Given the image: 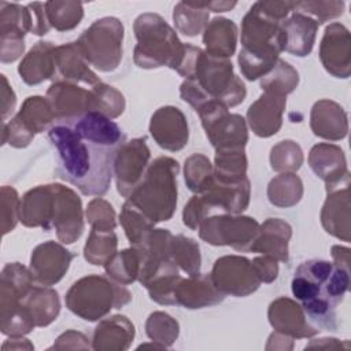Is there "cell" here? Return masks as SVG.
I'll return each instance as SVG.
<instances>
[{
	"mask_svg": "<svg viewBox=\"0 0 351 351\" xmlns=\"http://www.w3.org/2000/svg\"><path fill=\"white\" fill-rule=\"evenodd\" d=\"M7 348H11V350H22V348H27V350H33V344L29 343L27 339H19V336H11V339H8L3 346H1V350H7Z\"/></svg>",
	"mask_w": 351,
	"mask_h": 351,
	"instance_id": "62",
	"label": "cell"
},
{
	"mask_svg": "<svg viewBox=\"0 0 351 351\" xmlns=\"http://www.w3.org/2000/svg\"><path fill=\"white\" fill-rule=\"evenodd\" d=\"M314 346H317V347H319V348H337V347H344V348H348L350 347V344H348V341H344V343H341V341H339L337 339H333V337H325V339H318V341H311L310 344H307L306 346V348H310V347H314Z\"/></svg>",
	"mask_w": 351,
	"mask_h": 351,
	"instance_id": "61",
	"label": "cell"
},
{
	"mask_svg": "<svg viewBox=\"0 0 351 351\" xmlns=\"http://www.w3.org/2000/svg\"><path fill=\"white\" fill-rule=\"evenodd\" d=\"M267 318L276 332L296 339L313 337L319 330L307 321L302 306L285 296H281L270 303Z\"/></svg>",
	"mask_w": 351,
	"mask_h": 351,
	"instance_id": "21",
	"label": "cell"
},
{
	"mask_svg": "<svg viewBox=\"0 0 351 351\" xmlns=\"http://www.w3.org/2000/svg\"><path fill=\"white\" fill-rule=\"evenodd\" d=\"M344 1H298L295 11L299 10L302 14L315 16L314 19L321 25L329 19L340 16L344 12Z\"/></svg>",
	"mask_w": 351,
	"mask_h": 351,
	"instance_id": "51",
	"label": "cell"
},
{
	"mask_svg": "<svg viewBox=\"0 0 351 351\" xmlns=\"http://www.w3.org/2000/svg\"><path fill=\"white\" fill-rule=\"evenodd\" d=\"M298 1H256L259 10L277 22L287 19L288 14L296 8Z\"/></svg>",
	"mask_w": 351,
	"mask_h": 351,
	"instance_id": "56",
	"label": "cell"
},
{
	"mask_svg": "<svg viewBox=\"0 0 351 351\" xmlns=\"http://www.w3.org/2000/svg\"><path fill=\"white\" fill-rule=\"evenodd\" d=\"M180 165L170 156L151 162L137 186L126 197L154 223L169 221L177 207V174Z\"/></svg>",
	"mask_w": 351,
	"mask_h": 351,
	"instance_id": "5",
	"label": "cell"
},
{
	"mask_svg": "<svg viewBox=\"0 0 351 351\" xmlns=\"http://www.w3.org/2000/svg\"><path fill=\"white\" fill-rule=\"evenodd\" d=\"M303 151L292 140L277 143L270 151V166L278 173L298 171L303 165Z\"/></svg>",
	"mask_w": 351,
	"mask_h": 351,
	"instance_id": "49",
	"label": "cell"
},
{
	"mask_svg": "<svg viewBox=\"0 0 351 351\" xmlns=\"http://www.w3.org/2000/svg\"><path fill=\"white\" fill-rule=\"evenodd\" d=\"M118 237L114 230L104 232L92 229L84 245V258L95 266H104V263L117 252Z\"/></svg>",
	"mask_w": 351,
	"mask_h": 351,
	"instance_id": "44",
	"label": "cell"
},
{
	"mask_svg": "<svg viewBox=\"0 0 351 351\" xmlns=\"http://www.w3.org/2000/svg\"><path fill=\"white\" fill-rule=\"evenodd\" d=\"M197 232L200 239L211 245H228L240 252H250L258 236L259 223L251 217L219 213L207 217Z\"/></svg>",
	"mask_w": 351,
	"mask_h": 351,
	"instance_id": "9",
	"label": "cell"
},
{
	"mask_svg": "<svg viewBox=\"0 0 351 351\" xmlns=\"http://www.w3.org/2000/svg\"><path fill=\"white\" fill-rule=\"evenodd\" d=\"M26 7L29 11L30 32L36 36H45L51 29L45 12V3H29Z\"/></svg>",
	"mask_w": 351,
	"mask_h": 351,
	"instance_id": "54",
	"label": "cell"
},
{
	"mask_svg": "<svg viewBox=\"0 0 351 351\" xmlns=\"http://www.w3.org/2000/svg\"><path fill=\"white\" fill-rule=\"evenodd\" d=\"M21 200L12 186H1V229L3 234L11 232L19 221Z\"/></svg>",
	"mask_w": 351,
	"mask_h": 351,
	"instance_id": "52",
	"label": "cell"
},
{
	"mask_svg": "<svg viewBox=\"0 0 351 351\" xmlns=\"http://www.w3.org/2000/svg\"><path fill=\"white\" fill-rule=\"evenodd\" d=\"M55 45L51 41H38L25 55L18 66L22 81L27 85H38L47 80H53Z\"/></svg>",
	"mask_w": 351,
	"mask_h": 351,
	"instance_id": "32",
	"label": "cell"
},
{
	"mask_svg": "<svg viewBox=\"0 0 351 351\" xmlns=\"http://www.w3.org/2000/svg\"><path fill=\"white\" fill-rule=\"evenodd\" d=\"M293 337L280 333V332H273L269 336V341L266 344V350H292L293 348Z\"/></svg>",
	"mask_w": 351,
	"mask_h": 351,
	"instance_id": "59",
	"label": "cell"
},
{
	"mask_svg": "<svg viewBox=\"0 0 351 351\" xmlns=\"http://www.w3.org/2000/svg\"><path fill=\"white\" fill-rule=\"evenodd\" d=\"M303 196V182L295 173L276 176L267 185V199L277 207H292Z\"/></svg>",
	"mask_w": 351,
	"mask_h": 351,
	"instance_id": "38",
	"label": "cell"
},
{
	"mask_svg": "<svg viewBox=\"0 0 351 351\" xmlns=\"http://www.w3.org/2000/svg\"><path fill=\"white\" fill-rule=\"evenodd\" d=\"M350 288V269L324 259H308L295 270L291 289L315 328L335 332L336 308Z\"/></svg>",
	"mask_w": 351,
	"mask_h": 351,
	"instance_id": "3",
	"label": "cell"
},
{
	"mask_svg": "<svg viewBox=\"0 0 351 351\" xmlns=\"http://www.w3.org/2000/svg\"><path fill=\"white\" fill-rule=\"evenodd\" d=\"M285 48V34L281 22L263 14L256 3L241 22V49L239 66L248 81L265 77L280 59Z\"/></svg>",
	"mask_w": 351,
	"mask_h": 351,
	"instance_id": "4",
	"label": "cell"
},
{
	"mask_svg": "<svg viewBox=\"0 0 351 351\" xmlns=\"http://www.w3.org/2000/svg\"><path fill=\"white\" fill-rule=\"evenodd\" d=\"M140 265L141 262L137 248L130 247L115 252L104 263V270L114 281L122 285H129L138 278Z\"/></svg>",
	"mask_w": 351,
	"mask_h": 351,
	"instance_id": "39",
	"label": "cell"
},
{
	"mask_svg": "<svg viewBox=\"0 0 351 351\" xmlns=\"http://www.w3.org/2000/svg\"><path fill=\"white\" fill-rule=\"evenodd\" d=\"M51 348L56 350H67V348H90L89 341L85 335L75 330H66L63 332L55 341Z\"/></svg>",
	"mask_w": 351,
	"mask_h": 351,
	"instance_id": "57",
	"label": "cell"
},
{
	"mask_svg": "<svg viewBox=\"0 0 351 351\" xmlns=\"http://www.w3.org/2000/svg\"><path fill=\"white\" fill-rule=\"evenodd\" d=\"M132 300L129 289L111 277L90 274L77 280L66 293V307L80 318L93 322L112 308H122Z\"/></svg>",
	"mask_w": 351,
	"mask_h": 351,
	"instance_id": "7",
	"label": "cell"
},
{
	"mask_svg": "<svg viewBox=\"0 0 351 351\" xmlns=\"http://www.w3.org/2000/svg\"><path fill=\"white\" fill-rule=\"evenodd\" d=\"M1 77V82H3V89H1V107H3V119L5 121L7 117L10 114H12V111L15 110V103H16V97L15 93L12 90V88L8 85V81L5 78L4 74L0 75Z\"/></svg>",
	"mask_w": 351,
	"mask_h": 351,
	"instance_id": "58",
	"label": "cell"
},
{
	"mask_svg": "<svg viewBox=\"0 0 351 351\" xmlns=\"http://www.w3.org/2000/svg\"><path fill=\"white\" fill-rule=\"evenodd\" d=\"M170 256L178 269L185 271L188 276H196L200 273V247L193 239L184 234L173 236L170 244Z\"/></svg>",
	"mask_w": 351,
	"mask_h": 351,
	"instance_id": "41",
	"label": "cell"
},
{
	"mask_svg": "<svg viewBox=\"0 0 351 351\" xmlns=\"http://www.w3.org/2000/svg\"><path fill=\"white\" fill-rule=\"evenodd\" d=\"M210 217V211L206 207L200 195H195L184 207L182 211V222L192 230H197L199 225Z\"/></svg>",
	"mask_w": 351,
	"mask_h": 351,
	"instance_id": "53",
	"label": "cell"
},
{
	"mask_svg": "<svg viewBox=\"0 0 351 351\" xmlns=\"http://www.w3.org/2000/svg\"><path fill=\"white\" fill-rule=\"evenodd\" d=\"M206 53L215 58L229 59L237 45V26L233 21L217 16L203 30Z\"/></svg>",
	"mask_w": 351,
	"mask_h": 351,
	"instance_id": "34",
	"label": "cell"
},
{
	"mask_svg": "<svg viewBox=\"0 0 351 351\" xmlns=\"http://www.w3.org/2000/svg\"><path fill=\"white\" fill-rule=\"evenodd\" d=\"M145 333L152 341L167 348L177 340L180 326L178 322L169 314L155 311L149 314L145 322Z\"/></svg>",
	"mask_w": 351,
	"mask_h": 351,
	"instance_id": "48",
	"label": "cell"
},
{
	"mask_svg": "<svg viewBox=\"0 0 351 351\" xmlns=\"http://www.w3.org/2000/svg\"><path fill=\"white\" fill-rule=\"evenodd\" d=\"M308 165L315 176L325 181L326 185L336 184L350 174L344 151L330 143L315 144L310 149Z\"/></svg>",
	"mask_w": 351,
	"mask_h": 351,
	"instance_id": "29",
	"label": "cell"
},
{
	"mask_svg": "<svg viewBox=\"0 0 351 351\" xmlns=\"http://www.w3.org/2000/svg\"><path fill=\"white\" fill-rule=\"evenodd\" d=\"M119 222L125 230V234L132 247L143 243L147 234L155 228V223L149 221L140 210H137L130 202H125L119 214Z\"/></svg>",
	"mask_w": 351,
	"mask_h": 351,
	"instance_id": "46",
	"label": "cell"
},
{
	"mask_svg": "<svg viewBox=\"0 0 351 351\" xmlns=\"http://www.w3.org/2000/svg\"><path fill=\"white\" fill-rule=\"evenodd\" d=\"M210 277L225 296L243 298L254 293L262 284L250 259L240 255H225L214 262Z\"/></svg>",
	"mask_w": 351,
	"mask_h": 351,
	"instance_id": "11",
	"label": "cell"
},
{
	"mask_svg": "<svg viewBox=\"0 0 351 351\" xmlns=\"http://www.w3.org/2000/svg\"><path fill=\"white\" fill-rule=\"evenodd\" d=\"M319 60L324 69L336 78H348L351 74V37L340 22L325 27L319 44Z\"/></svg>",
	"mask_w": 351,
	"mask_h": 351,
	"instance_id": "15",
	"label": "cell"
},
{
	"mask_svg": "<svg viewBox=\"0 0 351 351\" xmlns=\"http://www.w3.org/2000/svg\"><path fill=\"white\" fill-rule=\"evenodd\" d=\"M176 71L185 78L180 85V96L195 111L208 101H219L229 108L245 99V85L233 73L232 62L210 56L199 47L185 44L184 56Z\"/></svg>",
	"mask_w": 351,
	"mask_h": 351,
	"instance_id": "2",
	"label": "cell"
},
{
	"mask_svg": "<svg viewBox=\"0 0 351 351\" xmlns=\"http://www.w3.org/2000/svg\"><path fill=\"white\" fill-rule=\"evenodd\" d=\"M251 196V184L248 177L236 182H222L213 177L206 192L200 195L210 214L214 210L226 214H240L247 210Z\"/></svg>",
	"mask_w": 351,
	"mask_h": 351,
	"instance_id": "20",
	"label": "cell"
},
{
	"mask_svg": "<svg viewBox=\"0 0 351 351\" xmlns=\"http://www.w3.org/2000/svg\"><path fill=\"white\" fill-rule=\"evenodd\" d=\"M236 4V1H208L204 3V7L214 12H226L230 11Z\"/></svg>",
	"mask_w": 351,
	"mask_h": 351,
	"instance_id": "63",
	"label": "cell"
},
{
	"mask_svg": "<svg viewBox=\"0 0 351 351\" xmlns=\"http://www.w3.org/2000/svg\"><path fill=\"white\" fill-rule=\"evenodd\" d=\"M75 255L55 241L38 244L30 256V273L40 285L51 287L59 282Z\"/></svg>",
	"mask_w": 351,
	"mask_h": 351,
	"instance_id": "16",
	"label": "cell"
},
{
	"mask_svg": "<svg viewBox=\"0 0 351 351\" xmlns=\"http://www.w3.org/2000/svg\"><path fill=\"white\" fill-rule=\"evenodd\" d=\"M206 136L215 151L244 148L248 141L245 119L239 114H230L219 101H208L197 111Z\"/></svg>",
	"mask_w": 351,
	"mask_h": 351,
	"instance_id": "10",
	"label": "cell"
},
{
	"mask_svg": "<svg viewBox=\"0 0 351 351\" xmlns=\"http://www.w3.org/2000/svg\"><path fill=\"white\" fill-rule=\"evenodd\" d=\"M149 158L151 152L145 137L132 138L117 148L112 159V174L121 196L128 197L137 186L149 165Z\"/></svg>",
	"mask_w": 351,
	"mask_h": 351,
	"instance_id": "12",
	"label": "cell"
},
{
	"mask_svg": "<svg viewBox=\"0 0 351 351\" xmlns=\"http://www.w3.org/2000/svg\"><path fill=\"white\" fill-rule=\"evenodd\" d=\"M259 84L265 92L287 96L296 89L299 84V74L288 62L278 59L274 67L261 78Z\"/></svg>",
	"mask_w": 351,
	"mask_h": 351,
	"instance_id": "45",
	"label": "cell"
},
{
	"mask_svg": "<svg viewBox=\"0 0 351 351\" xmlns=\"http://www.w3.org/2000/svg\"><path fill=\"white\" fill-rule=\"evenodd\" d=\"M254 269L259 277V280L262 282L270 284L273 282L277 277H278V261L269 256V255H263V256H256L252 261Z\"/></svg>",
	"mask_w": 351,
	"mask_h": 351,
	"instance_id": "55",
	"label": "cell"
},
{
	"mask_svg": "<svg viewBox=\"0 0 351 351\" xmlns=\"http://www.w3.org/2000/svg\"><path fill=\"white\" fill-rule=\"evenodd\" d=\"M48 138L56 149V174L86 196H103L110 189L115 148L78 136L67 122H55Z\"/></svg>",
	"mask_w": 351,
	"mask_h": 351,
	"instance_id": "1",
	"label": "cell"
},
{
	"mask_svg": "<svg viewBox=\"0 0 351 351\" xmlns=\"http://www.w3.org/2000/svg\"><path fill=\"white\" fill-rule=\"evenodd\" d=\"M214 177V170L210 159L203 154H193L185 159L184 180L188 189L196 195L207 191Z\"/></svg>",
	"mask_w": 351,
	"mask_h": 351,
	"instance_id": "43",
	"label": "cell"
},
{
	"mask_svg": "<svg viewBox=\"0 0 351 351\" xmlns=\"http://www.w3.org/2000/svg\"><path fill=\"white\" fill-rule=\"evenodd\" d=\"M85 215L92 229L110 232L117 228L115 211L112 206L101 197H96L88 203Z\"/></svg>",
	"mask_w": 351,
	"mask_h": 351,
	"instance_id": "50",
	"label": "cell"
},
{
	"mask_svg": "<svg viewBox=\"0 0 351 351\" xmlns=\"http://www.w3.org/2000/svg\"><path fill=\"white\" fill-rule=\"evenodd\" d=\"M122 22L114 16H104L85 29L75 44L89 66L101 73H111L122 60Z\"/></svg>",
	"mask_w": 351,
	"mask_h": 351,
	"instance_id": "8",
	"label": "cell"
},
{
	"mask_svg": "<svg viewBox=\"0 0 351 351\" xmlns=\"http://www.w3.org/2000/svg\"><path fill=\"white\" fill-rule=\"evenodd\" d=\"M173 21L178 32L188 37H195L207 26L208 10L204 7V3L180 1L174 7Z\"/></svg>",
	"mask_w": 351,
	"mask_h": 351,
	"instance_id": "40",
	"label": "cell"
},
{
	"mask_svg": "<svg viewBox=\"0 0 351 351\" xmlns=\"http://www.w3.org/2000/svg\"><path fill=\"white\" fill-rule=\"evenodd\" d=\"M60 122H67L78 136L110 148L117 149L126 138L117 122L97 111H88L78 118Z\"/></svg>",
	"mask_w": 351,
	"mask_h": 351,
	"instance_id": "25",
	"label": "cell"
},
{
	"mask_svg": "<svg viewBox=\"0 0 351 351\" xmlns=\"http://www.w3.org/2000/svg\"><path fill=\"white\" fill-rule=\"evenodd\" d=\"M292 236V228L280 218H267L259 225L258 236L250 252H261L280 262H288V243Z\"/></svg>",
	"mask_w": 351,
	"mask_h": 351,
	"instance_id": "30",
	"label": "cell"
},
{
	"mask_svg": "<svg viewBox=\"0 0 351 351\" xmlns=\"http://www.w3.org/2000/svg\"><path fill=\"white\" fill-rule=\"evenodd\" d=\"M45 12L51 27L58 32H67L80 25L84 5L80 1H47Z\"/></svg>",
	"mask_w": 351,
	"mask_h": 351,
	"instance_id": "42",
	"label": "cell"
},
{
	"mask_svg": "<svg viewBox=\"0 0 351 351\" xmlns=\"http://www.w3.org/2000/svg\"><path fill=\"white\" fill-rule=\"evenodd\" d=\"M321 223L333 237L350 243V174L326 185V200L321 210Z\"/></svg>",
	"mask_w": 351,
	"mask_h": 351,
	"instance_id": "14",
	"label": "cell"
},
{
	"mask_svg": "<svg viewBox=\"0 0 351 351\" xmlns=\"http://www.w3.org/2000/svg\"><path fill=\"white\" fill-rule=\"evenodd\" d=\"M14 119L33 134L43 133L56 122L49 101L43 96L26 97Z\"/></svg>",
	"mask_w": 351,
	"mask_h": 351,
	"instance_id": "36",
	"label": "cell"
},
{
	"mask_svg": "<svg viewBox=\"0 0 351 351\" xmlns=\"http://www.w3.org/2000/svg\"><path fill=\"white\" fill-rule=\"evenodd\" d=\"M134 339V325L125 315L101 318L93 330L92 348L100 351L128 350Z\"/></svg>",
	"mask_w": 351,
	"mask_h": 351,
	"instance_id": "28",
	"label": "cell"
},
{
	"mask_svg": "<svg viewBox=\"0 0 351 351\" xmlns=\"http://www.w3.org/2000/svg\"><path fill=\"white\" fill-rule=\"evenodd\" d=\"M180 280L178 266L170 258L160 262L144 280L140 281V284L148 291V295L154 302L171 306L176 304L174 291Z\"/></svg>",
	"mask_w": 351,
	"mask_h": 351,
	"instance_id": "33",
	"label": "cell"
},
{
	"mask_svg": "<svg viewBox=\"0 0 351 351\" xmlns=\"http://www.w3.org/2000/svg\"><path fill=\"white\" fill-rule=\"evenodd\" d=\"M149 133L160 148L170 152L181 151L189 138L186 117L174 106H163L152 114Z\"/></svg>",
	"mask_w": 351,
	"mask_h": 351,
	"instance_id": "17",
	"label": "cell"
},
{
	"mask_svg": "<svg viewBox=\"0 0 351 351\" xmlns=\"http://www.w3.org/2000/svg\"><path fill=\"white\" fill-rule=\"evenodd\" d=\"M214 177L222 182H236L247 177V156L244 148L215 151Z\"/></svg>",
	"mask_w": 351,
	"mask_h": 351,
	"instance_id": "37",
	"label": "cell"
},
{
	"mask_svg": "<svg viewBox=\"0 0 351 351\" xmlns=\"http://www.w3.org/2000/svg\"><path fill=\"white\" fill-rule=\"evenodd\" d=\"M225 295L217 289L210 274L188 276L178 281L174 291V302L184 308L195 310L221 303Z\"/></svg>",
	"mask_w": 351,
	"mask_h": 351,
	"instance_id": "26",
	"label": "cell"
},
{
	"mask_svg": "<svg viewBox=\"0 0 351 351\" xmlns=\"http://www.w3.org/2000/svg\"><path fill=\"white\" fill-rule=\"evenodd\" d=\"M53 229L58 240L73 244L84 232V211L80 196L69 186L58 184Z\"/></svg>",
	"mask_w": 351,
	"mask_h": 351,
	"instance_id": "19",
	"label": "cell"
},
{
	"mask_svg": "<svg viewBox=\"0 0 351 351\" xmlns=\"http://www.w3.org/2000/svg\"><path fill=\"white\" fill-rule=\"evenodd\" d=\"M330 252H332L333 263L336 266L350 269V248L341 247V245H333Z\"/></svg>",
	"mask_w": 351,
	"mask_h": 351,
	"instance_id": "60",
	"label": "cell"
},
{
	"mask_svg": "<svg viewBox=\"0 0 351 351\" xmlns=\"http://www.w3.org/2000/svg\"><path fill=\"white\" fill-rule=\"evenodd\" d=\"M287 96L271 92L262 93L247 110V122L258 137H270L282 126Z\"/></svg>",
	"mask_w": 351,
	"mask_h": 351,
	"instance_id": "24",
	"label": "cell"
},
{
	"mask_svg": "<svg viewBox=\"0 0 351 351\" xmlns=\"http://www.w3.org/2000/svg\"><path fill=\"white\" fill-rule=\"evenodd\" d=\"M53 64L55 74L53 82H70V84H88L97 85L100 84V78L97 74L89 67V63L85 60L82 53L80 52L75 43H67L55 47L53 49Z\"/></svg>",
	"mask_w": 351,
	"mask_h": 351,
	"instance_id": "23",
	"label": "cell"
},
{
	"mask_svg": "<svg viewBox=\"0 0 351 351\" xmlns=\"http://www.w3.org/2000/svg\"><path fill=\"white\" fill-rule=\"evenodd\" d=\"M318 23L314 18L293 11V14L281 22V27L285 34L284 51L295 56H307L314 47Z\"/></svg>",
	"mask_w": 351,
	"mask_h": 351,
	"instance_id": "31",
	"label": "cell"
},
{
	"mask_svg": "<svg viewBox=\"0 0 351 351\" xmlns=\"http://www.w3.org/2000/svg\"><path fill=\"white\" fill-rule=\"evenodd\" d=\"M30 32V19L26 5L0 3V44L1 62L11 63L23 55L25 34Z\"/></svg>",
	"mask_w": 351,
	"mask_h": 351,
	"instance_id": "13",
	"label": "cell"
},
{
	"mask_svg": "<svg viewBox=\"0 0 351 351\" xmlns=\"http://www.w3.org/2000/svg\"><path fill=\"white\" fill-rule=\"evenodd\" d=\"M22 303L32 315L37 328L52 324L60 311L58 292L45 285H33Z\"/></svg>",
	"mask_w": 351,
	"mask_h": 351,
	"instance_id": "35",
	"label": "cell"
},
{
	"mask_svg": "<svg viewBox=\"0 0 351 351\" xmlns=\"http://www.w3.org/2000/svg\"><path fill=\"white\" fill-rule=\"evenodd\" d=\"M58 184L38 185L27 191L19 206V221L27 228L53 229Z\"/></svg>",
	"mask_w": 351,
	"mask_h": 351,
	"instance_id": "18",
	"label": "cell"
},
{
	"mask_svg": "<svg viewBox=\"0 0 351 351\" xmlns=\"http://www.w3.org/2000/svg\"><path fill=\"white\" fill-rule=\"evenodd\" d=\"M133 32L137 44L133 60L140 69L167 66L173 70L181 63L185 44L181 43L173 27L155 12H144L134 19Z\"/></svg>",
	"mask_w": 351,
	"mask_h": 351,
	"instance_id": "6",
	"label": "cell"
},
{
	"mask_svg": "<svg viewBox=\"0 0 351 351\" xmlns=\"http://www.w3.org/2000/svg\"><path fill=\"white\" fill-rule=\"evenodd\" d=\"M47 100L49 101L55 114L56 122L70 121L92 111V93L77 84L52 82L47 90Z\"/></svg>",
	"mask_w": 351,
	"mask_h": 351,
	"instance_id": "22",
	"label": "cell"
},
{
	"mask_svg": "<svg viewBox=\"0 0 351 351\" xmlns=\"http://www.w3.org/2000/svg\"><path fill=\"white\" fill-rule=\"evenodd\" d=\"M90 93L92 111H97L110 119L118 118L125 111V97L114 86L100 82L90 89Z\"/></svg>",
	"mask_w": 351,
	"mask_h": 351,
	"instance_id": "47",
	"label": "cell"
},
{
	"mask_svg": "<svg viewBox=\"0 0 351 351\" xmlns=\"http://www.w3.org/2000/svg\"><path fill=\"white\" fill-rule=\"evenodd\" d=\"M310 128L313 133L329 141H337L348 133V118L344 108L329 99L314 103L310 112Z\"/></svg>",
	"mask_w": 351,
	"mask_h": 351,
	"instance_id": "27",
	"label": "cell"
}]
</instances>
